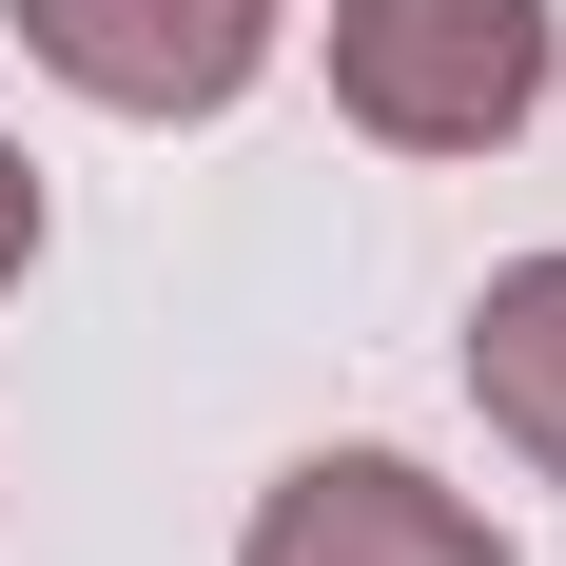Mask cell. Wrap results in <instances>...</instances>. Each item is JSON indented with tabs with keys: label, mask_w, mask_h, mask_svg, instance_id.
<instances>
[{
	"label": "cell",
	"mask_w": 566,
	"mask_h": 566,
	"mask_svg": "<svg viewBox=\"0 0 566 566\" xmlns=\"http://www.w3.org/2000/svg\"><path fill=\"white\" fill-rule=\"evenodd\" d=\"M547 0H333V117L371 157H509L547 117Z\"/></svg>",
	"instance_id": "cell-1"
},
{
	"label": "cell",
	"mask_w": 566,
	"mask_h": 566,
	"mask_svg": "<svg viewBox=\"0 0 566 566\" xmlns=\"http://www.w3.org/2000/svg\"><path fill=\"white\" fill-rule=\"evenodd\" d=\"M20 20V59H40L59 98H98V117H234L254 78H274L293 40V0H0Z\"/></svg>",
	"instance_id": "cell-2"
},
{
	"label": "cell",
	"mask_w": 566,
	"mask_h": 566,
	"mask_svg": "<svg viewBox=\"0 0 566 566\" xmlns=\"http://www.w3.org/2000/svg\"><path fill=\"white\" fill-rule=\"evenodd\" d=\"M234 566H509V527L410 450H293L234 527Z\"/></svg>",
	"instance_id": "cell-3"
},
{
	"label": "cell",
	"mask_w": 566,
	"mask_h": 566,
	"mask_svg": "<svg viewBox=\"0 0 566 566\" xmlns=\"http://www.w3.org/2000/svg\"><path fill=\"white\" fill-rule=\"evenodd\" d=\"M469 410L566 489V234H547V254H509V274L469 293Z\"/></svg>",
	"instance_id": "cell-4"
},
{
	"label": "cell",
	"mask_w": 566,
	"mask_h": 566,
	"mask_svg": "<svg viewBox=\"0 0 566 566\" xmlns=\"http://www.w3.org/2000/svg\"><path fill=\"white\" fill-rule=\"evenodd\" d=\"M40 274V157H20V137H0V293Z\"/></svg>",
	"instance_id": "cell-5"
}]
</instances>
